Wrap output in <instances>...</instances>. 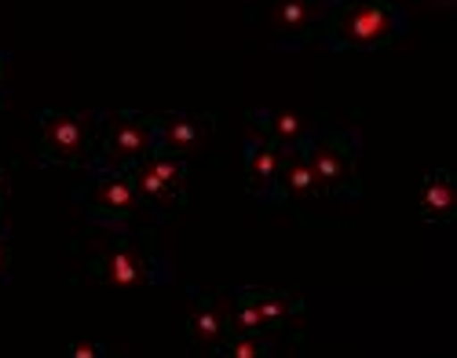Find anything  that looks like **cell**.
<instances>
[{"label": "cell", "mask_w": 457, "mask_h": 358, "mask_svg": "<svg viewBox=\"0 0 457 358\" xmlns=\"http://www.w3.org/2000/svg\"><path fill=\"white\" fill-rule=\"evenodd\" d=\"M286 162V150H278L263 132H253L245 139V187L249 194L263 197V202H275V183Z\"/></svg>", "instance_id": "9c48e42d"}, {"label": "cell", "mask_w": 457, "mask_h": 358, "mask_svg": "<svg viewBox=\"0 0 457 358\" xmlns=\"http://www.w3.org/2000/svg\"><path fill=\"white\" fill-rule=\"evenodd\" d=\"M103 113H62L45 110L41 113V157L52 165H73L85 169L99 150L103 136Z\"/></svg>", "instance_id": "7a4b0ae2"}, {"label": "cell", "mask_w": 457, "mask_h": 358, "mask_svg": "<svg viewBox=\"0 0 457 358\" xmlns=\"http://www.w3.org/2000/svg\"><path fill=\"white\" fill-rule=\"evenodd\" d=\"M216 354H223V358H268L271 347L263 340V333H231L220 344Z\"/></svg>", "instance_id": "2e32d148"}, {"label": "cell", "mask_w": 457, "mask_h": 358, "mask_svg": "<svg viewBox=\"0 0 457 358\" xmlns=\"http://www.w3.org/2000/svg\"><path fill=\"white\" fill-rule=\"evenodd\" d=\"M212 129L209 113H162L154 117V154L169 157H187L198 150Z\"/></svg>", "instance_id": "ba28073f"}, {"label": "cell", "mask_w": 457, "mask_h": 358, "mask_svg": "<svg viewBox=\"0 0 457 358\" xmlns=\"http://www.w3.org/2000/svg\"><path fill=\"white\" fill-rule=\"evenodd\" d=\"M96 176L85 187V209L92 216V223L103 227H125L139 209H143V197L132 183V172L125 169H92Z\"/></svg>", "instance_id": "8992f818"}, {"label": "cell", "mask_w": 457, "mask_h": 358, "mask_svg": "<svg viewBox=\"0 0 457 358\" xmlns=\"http://www.w3.org/2000/svg\"><path fill=\"white\" fill-rule=\"evenodd\" d=\"M457 212V197H453V179L446 169H436L421 183V220L425 223H450Z\"/></svg>", "instance_id": "5bb4252c"}, {"label": "cell", "mask_w": 457, "mask_h": 358, "mask_svg": "<svg viewBox=\"0 0 457 358\" xmlns=\"http://www.w3.org/2000/svg\"><path fill=\"white\" fill-rule=\"evenodd\" d=\"M4 197H8V172L0 169V209H4Z\"/></svg>", "instance_id": "ffe728a7"}, {"label": "cell", "mask_w": 457, "mask_h": 358, "mask_svg": "<svg viewBox=\"0 0 457 358\" xmlns=\"http://www.w3.org/2000/svg\"><path fill=\"white\" fill-rule=\"evenodd\" d=\"M406 29V12L392 0H333L319 41L333 52H373Z\"/></svg>", "instance_id": "6da1fadb"}, {"label": "cell", "mask_w": 457, "mask_h": 358, "mask_svg": "<svg viewBox=\"0 0 457 358\" xmlns=\"http://www.w3.org/2000/svg\"><path fill=\"white\" fill-rule=\"evenodd\" d=\"M66 351H70V358H103L106 354V347L96 340H73Z\"/></svg>", "instance_id": "ac0fdd59"}, {"label": "cell", "mask_w": 457, "mask_h": 358, "mask_svg": "<svg viewBox=\"0 0 457 358\" xmlns=\"http://www.w3.org/2000/svg\"><path fill=\"white\" fill-rule=\"evenodd\" d=\"M275 197H286V202H312V197H319V183H315V172L303 150L286 154L278 183H275Z\"/></svg>", "instance_id": "4fadbf2b"}, {"label": "cell", "mask_w": 457, "mask_h": 358, "mask_svg": "<svg viewBox=\"0 0 457 358\" xmlns=\"http://www.w3.org/2000/svg\"><path fill=\"white\" fill-rule=\"evenodd\" d=\"M150 154H154V117L121 110L103 121L99 150L88 169H125L129 172Z\"/></svg>", "instance_id": "277c9868"}, {"label": "cell", "mask_w": 457, "mask_h": 358, "mask_svg": "<svg viewBox=\"0 0 457 358\" xmlns=\"http://www.w3.org/2000/svg\"><path fill=\"white\" fill-rule=\"evenodd\" d=\"M4 62H8V55L0 52V88H4Z\"/></svg>", "instance_id": "44dd1931"}, {"label": "cell", "mask_w": 457, "mask_h": 358, "mask_svg": "<svg viewBox=\"0 0 457 358\" xmlns=\"http://www.w3.org/2000/svg\"><path fill=\"white\" fill-rule=\"evenodd\" d=\"M333 8V0H278L275 4V26L282 33L286 45H300L319 37V26L326 12Z\"/></svg>", "instance_id": "30bf717a"}, {"label": "cell", "mask_w": 457, "mask_h": 358, "mask_svg": "<svg viewBox=\"0 0 457 358\" xmlns=\"http://www.w3.org/2000/svg\"><path fill=\"white\" fill-rule=\"evenodd\" d=\"M8 267H12V242H8V230L0 227V282L8 278Z\"/></svg>", "instance_id": "d6986e66"}, {"label": "cell", "mask_w": 457, "mask_h": 358, "mask_svg": "<svg viewBox=\"0 0 457 358\" xmlns=\"http://www.w3.org/2000/svg\"><path fill=\"white\" fill-rule=\"evenodd\" d=\"M132 172V183L143 197V205L158 209V212H176L183 205V190H187V165L183 157L169 154H150Z\"/></svg>", "instance_id": "52a82bcc"}, {"label": "cell", "mask_w": 457, "mask_h": 358, "mask_svg": "<svg viewBox=\"0 0 457 358\" xmlns=\"http://www.w3.org/2000/svg\"><path fill=\"white\" fill-rule=\"evenodd\" d=\"M256 311H260V322L263 333H275V329H289L293 318L300 314V300L293 293H275V289H249Z\"/></svg>", "instance_id": "9a60e30c"}, {"label": "cell", "mask_w": 457, "mask_h": 358, "mask_svg": "<svg viewBox=\"0 0 457 358\" xmlns=\"http://www.w3.org/2000/svg\"><path fill=\"white\" fill-rule=\"evenodd\" d=\"M308 154V165L315 172L319 183V197H333V194H359V179H355V157H359V139L355 132H315V139L303 146Z\"/></svg>", "instance_id": "5b68a950"}, {"label": "cell", "mask_w": 457, "mask_h": 358, "mask_svg": "<svg viewBox=\"0 0 457 358\" xmlns=\"http://www.w3.org/2000/svg\"><path fill=\"white\" fill-rule=\"evenodd\" d=\"M249 117H253L256 132H263V136H268L286 154L303 150V146L315 139V129L303 121L300 113H293V110H271V106H263V110H253Z\"/></svg>", "instance_id": "8fae6325"}, {"label": "cell", "mask_w": 457, "mask_h": 358, "mask_svg": "<svg viewBox=\"0 0 457 358\" xmlns=\"http://www.w3.org/2000/svg\"><path fill=\"white\" fill-rule=\"evenodd\" d=\"M187 337H190V344H198L209 354H216L220 344L231 337V322H227V314L220 311L216 300L202 296L195 304V311H190V318H187Z\"/></svg>", "instance_id": "7c38bea8"}, {"label": "cell", "mask_w": 457, "mask_h": 358, "mask_svg": "<svg viewBox=\"0 0 457 358\" xmlns=\"http://www.w3.org/2000/svg\"><path fill=\"white\" fill-rule=\"evenodd\" d=\"M88 271L110 289H146L169 278V267H162L154 249L139 242V237H118L106 253L92 256Z\"/></svg>", "instance_id": "3957f363"}, {"label": "cell", "mask_w": 457, "mask_h": 358, "mask_svg": "<svg viewBox=\"0 0 457 358\" xmlns=\"http://www.w3.org/2000/svg\"><path fill=\"white\" fill-rule=\"evenodd\" d=\"M231 322V333H263V322H260V311L249 296V289H238V300H235V311L227 314Z\"/></svg>", "instance_id": "e0dca14e"}]
</instances>
